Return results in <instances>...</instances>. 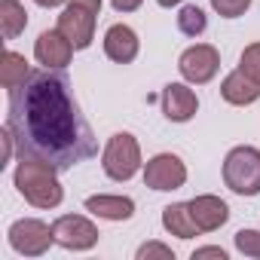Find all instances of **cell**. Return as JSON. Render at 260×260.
Masks as SVG:
<instances>
[{
    "instance_id": "obj_20",
    "label": "cell",
    "mask_w": 260,
    "mask_h": 260,
    "mask_svg": "<svg viewBox=\"0 0 260 260\" xmlns=\"http://www.w3.org/2000/svg\"><path fill=\"white\" fill-rule=\"evenodd\" d=\"M239 71H242L245 77H251L254 83H260V43L245 46V52H242V58H239Z\"/></svg>"
},
{
    "instance_id": "obj_2",
    "label": "cell",
    "mask_w": 260,
    "mask_h": 260,
    "mask_svg": "<svg viewBox=\"0 0 260 260\" xmlns=\"http://www.w3.org/2000/svg\"><path fill=\"white\" fill-rule=\"evenodd\" d=\"M13 181H16V190L25 196V202H31L34 208H58L64 199V190L58 184V169L43 159L19 156Z\"/></svg>"
},
{
    "instance_id": "obj_18",
    "label": "cell",
    "mask_w": 260,
    "mask_h": 260,
    "mask_svg": "<svg viewBox=\"0 0 260 260\" xmlns=\"http://www.w3.org/2000/svg\"><path fill=\"white\" fill-rule=\"evenodd\" d=\"M4 64H0V80H4V89H19L25 80H28V61H25V55H19V52H13V49H7L4 52V58H0Z\"/></svg>"
},
{
    "instance_id": "obj_28",
    "label": "cell",
    "mask_w": 260,
    "mask_h": 260,
    "mask_svg": "<svg viewBox=\"0 0 260 260\" xmlns=\"http://www.w3.org/2000/svg\"><path fill=\"white\" fill-rule=\"evenodd\" d=\"M159 7H166V10H172V7H178V4H184V0H156Z\"/></svg>"
},
{
    "instance_id": "obj_23",
    "label": "cell",
    "mask_w": 260,
    "mask_h": 260,
    "mask_svg": "<svg viewBox=\"0 0 260 260\" xmlns=\"http://www.w3.org/2000/svg\"><path fill=\"white\" fill-rule=\"evenodd\" d=\"M150 257H162V260H175V251L162 242H147L138 248V260H150Z\"/></svg>"
},
{
    "instance_id": "obj_17",
    "label": "cell",
    "mask_w": 260,
    "mask_h": 260,
    "mask_svg": "<svg viewBox=\"0 0 260 260\" xmlns=\"http://www.w3.org/2000/svg\"><path fill=\"white\" fill-rule=\"evenodd\" d=\"M28 28V13L19 0H0V31L4 40H16Z\"/></svg>"
},
{
    "instance_id": "obj_24",
    "label": "cell",
    "mask_w": 260,
    "mask_h": 260,
    "mask_svg": "<svg viewBox=\"0 0 260 260\" xmlns=\"http://www.w3.org/2000/svg\"><path fill=\"white\" fill-rule=\"evenodd\" d=\"M202 257H217V260H226V251H223V248H217V245L196 248V251H193V260H202Z\"/></svg>"
},
{
    "instance_id": "obj_16",
    "label": "cell",
    "mask_w": 260,
    "mask_h": 260,
    "mask_svg": "<svg viewBox=\"0 0 260 260\" xmlns=\"http://www.w3.org/2000/svg\"><path fill=\"white\" fill-rule=\"evenodd\" d=\"M162 226H166L172 236H178V239H193V236L202 233L199 223L193 220L187 202H172V205H166V208H162Z\"/></svg>"
},
{
    "instance_id": "obj_27",
    "label": "cell",
    "mask_w": 260,
    "mask_h": 260,
    "mask_svg": "<svg viewBox=\"0 0 260 260\" xmlns=\"http://www.w3.org/2000/svg\"><path fill=\"white\" fill-rule=\"evenodd\" d=\"M37 7H43V10H55V7H61L64 0H34Z\"/></svg>"
},
{
    "instance_id": "obj_6",
    "label": "cell",
    "mask_w": 260,
    "mask_h": 260,
    "mask_svg": "<svg viewBox=\"0 0 260 260\" xmlns=\"http://www.w3.org/2000/svg\"><path fill=\"white\" fill-rule=\"evenodd\" d=\"M10 245L16 254H25V257H40L49 251V245L55 242V233L52 226H46L43 220L37 217H22L10 226Z\"/></svg>"
},
{
    "instance_id": "obj_3",
    "label": "cell",
    "mask_w": 260,
    "mask_h": 260,
    "mask_svg": "<svg viewBox=\"0 0 260 260\" xmlns=\"http://www.w3.org/2000/svg\"><path fill=\"white\" fill-rule=\"evenodd\" d=\"M223 184L236 196H257L260 193V150L251 144L233 147L223 159Z\"/></svg>"
},
{
    "instance_id": "obj_9",
    "label": "cell",
    "mask_w": 260,
    "mask_h": 260,
    "mask_svg": "<svg viewBox=\"0 0 260 260\" xmlns=\"http://www.w3.org/2000/svg\"><path fill=\"white\" fill-rule=\"evenodd\" d=\"M58 31L74 43V49H89L95 40V13L80 4H68L58 16Z\"/></svg>"
},
{
    "instance_id": "obj_15",
    "label": "cell",
    "mask_w": 260,
    "mask_h": 260,
    "mask_svg": "<svg viewBox=\"0 0 260 260\" xmlns=\"http://www.w3.org/2000/svg\"><path fill=\"white\" fill-rule=\"evenodd\" d=\"M220 95H223V101H230L236 107H245V104H254L260 98V83H254L242 71H233V74H226V80L220 86Z\"/></svg>"
},
{
    "instance_id": "obj_4",
    "label": "cell",
    "mask_w": 260,
    "mask_h": 260,
    "mask_svg": "<svg viewBox=\"0 0 260 260\" xmlns=\"http://www.w3.org/2000/svg\"><path fill=\"white\" fill-rule=\"evenodd\" d=\"M101 166H104V175L110 181H128L135 178L138 169H141V147H138V138L132 132H116L110 135L104 153H101Z\"/></svg>"
},
{
    "instance_id": "obj_1",
    "label": "cell",
    "mask_w": 260,
    "mask_h": 260,
    "mask_svg": "<svg viewBox=\"0 0 260 260\" xmlns=\"http://www.w3.org/2000/svg\"><path fill=\"white\" fill-rule=\"evenodd\" d=\"M7 128L16 138L19 156L43 159L58 172H71L98 153V138L61 68L31 71L10 92Z\"/></svg>"
},
{
    "instance_id": "obj_7",
    "label": "cell",
    "mask_w": 260,
    "mask_h": 260,
    "mask_svg": "<svg viewBox=\"0 0 260 260\" xmlns=\"http://www.w3.org/2000/svg\"><path fill=\"white\" fill-rule=\"evenodd\" d=\"M144 184L159 193L181 190L187 184V166L175 153H156L153 159L144 162Z\"/></svg>"
},
{
    "instance_id": "obj_5",
    "label": "cell",
    "mask_w": 260,
    "mask_h": 260,
    "mask_svg": "<svg viewBox=\"0 0 260 260\" xmlns=\"http://www.w3.org/2000/svg\"><path fill=\"white\" fill-rule=\"evenodd\" d=\"M178 71H181V77H184L187 83H193V86L211 83L214 74L220 71V52H217V46H211V43H196V46L184 49L181 58H178Z\"/></svg>"
},
{
    "instance_id": "obj_13",
    "label": "cell",
    "mask_w": 260,
    "mask_h": 260,
    "mask_svg": "<svg viewBox=\"0 0 260 260\" xmlns=\"http://www.w3.org/2000/svg\"><path fill=\"white\" fill-rule=\"evenodd\" d=\"M187 205H190V214H193V220L199 223L202 233H214V230H220V226L230 220V205H226L220 196L205 193V196L190 199Z\"/></svg>"
},
{
    "instance_id": "obj_21",
    "label": "cell",
    "mask_w": 260,
    "mask_h": 260,
    "mask_svg": "<svg viewBox=\"0 0 260 260\" xmlns=\"http://www.w3.org/2000/svg\"><path fill=\"white\" fill-rule=\"evenodd\" d=\"M248 7H251V0H211V10L223 19H239L248 13Z\"/></svg>"
},
{
    "instance_id": "obj_25",
    "label": "cell",
    "mask_w": 260,
    "mask_h": 260,
    "mask_svg": "<svg viewBox=\"0 0 260 260\" xmlns=\"http://www.w3.org/2000/svg\"><path fill=\"white\" fill-rule=\"evenodd\" d=\"M141 4H144V0H110V7H113L116 13H135Z\"/></svg>"
},
{
    "instance_id": "obj_14",
    "label": "cell",
    "mask_w": 260,
    "mask_h": 260,
    "mask_svg": "<svg viewBox=\"0 0 260 260\" xmlns=\"http://www.w3.org/2000/svg\"><path fill=\"white\" fill-rule=\"evenodd\" d=\"M86 211H92L95 217H104V220H132L135 217V202L128 196H89L86 199Z\"/></svg>"
},
{
    "instance_id": "obj_26",
    "label": "cell",
    "mask_w": 260,
    "mask_h": 260,
    "mask_svg": "<svg viewBox=\"0 0 260 260\" xmlns=\"http://www.w3.org/2000/svg\"><path fill=\"white\" fill-rule=\"evenodd\" d=\"M71 4H80V7H86V10H92L95 16L101 13V4H104V0H71Z\"/></svg>"
},
{
    "instance_id": "obj_12",
    "label": "cell",
    "mask_w": 260,
    "mask_h": 260,
    "mask_svg": "<svg viewBox=\"0 0 260 260\" xmlns=\"http://www.w3.org/2000/svg\"><path fill=\"white\" fill-rule=\"evenodd\" d=\"M138 49H141V40L128 25H110L107 28V34H104V55L110 61L132 64L138 58Z\"/></svg>"
},
{
    "instance_id": "obj_11",
    "label": "cell",
    "mask_w": 260,
    "mask_h": 260,
    "mask_svg": "<svg viewBox=\"0 0 260 260\" xmlns=\"http://www.w3.org/2000/svg\"><path fill=\"white\" fill-rule=\"evenodd\" d=\"M199 110V98L187 83H169L162 89V113L172 122H190Z\"/></svg>"
},
{
    "instance_id": "obj_8",
    "label": "cell",
    "mask_w": 260,
    "mask_h": 260,
    "mask_svg": "<svg viewBox=\"0 0 260 260\" xmlns=\"http://www.w3.org/2000/svg\"><path fill=\"white\" fill-rule=\"evenodd\" d=\"M52 233H55V245L68 251H89L98 245V236H101L98 226L83 214H61L52 223Z\"/></svg>"
},
{
    "instance_id": "obj_10",
    "label": "cell",
    "mask_w": 260,
    "mask_h": 260,
    "mask_svg": "<svg viewBox=\"0 0 260 260\" xmlns=\"http://www.w3.org/2000/svg\"><path fill=\"white\" fill-rule=\"evenodd\" d=\"M74 43L55 28V31H43L34 43V58L43 64V68H68L71 58H74Z\"/></svg>"
},
{
    "instance_id": "obj_19",
    "label": "cell",
    "mask_w": 260,
    "mask_h": 260,
    "mask_svg": "<svg viewBox=\"0 0 260 260\" xmlns=\"http://www.w3.org/2000/svg\"><path fill=\"white\" fill-rule=\"evenodd\" d=\"M178 28H181V34H187V37H199V34H205V28H208V16L199 10V7H181V13H178Z\"/></svg>"
},
{
    "instance_id": "obj_22",
    "label": "cell",
    "mask_w": 260,
    "mask_h": 260,
    "mask_svg": "<svg viewBox=\"0 0 260 260\" xmlns=\"http://www.w3.org/2000/svg\"><path fill=\"white\" fill-rule=\"evenodd\" d=\"M233 239H236V248H239L242 254L260 260V233H257V230H239Z\"/></svg>"
}]
</instances>
